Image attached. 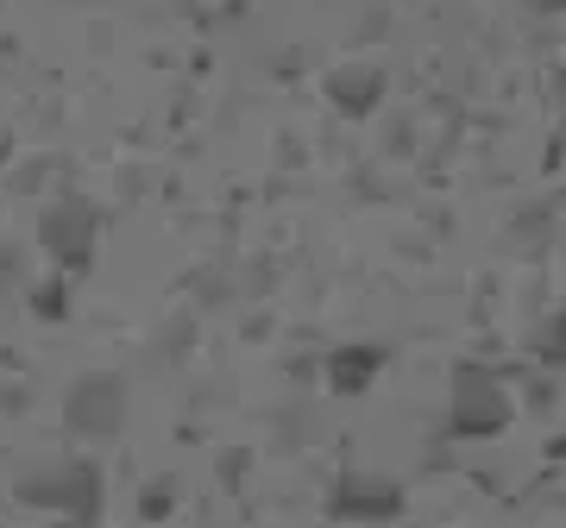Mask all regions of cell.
I'll use <instances>...</instances> for the list:
<instances>
[{"label": "cell", "mask_w": 566, "mask_h": 528, "mask_svg": "<svg viewBox=\"0 0 566 528\" xmlns=\"http://www.w3.org/2000/svg\"><path fill=\"white\" fill-rule=\"evenodd\" d=\"M378 371H385V352H378V346H340V352L327 359V378H334V390H346V397H359Z\"/></svg>", "instance_id": "obj_7"}, {"label": "cell", "mask_w": 566, "mask_h": 528, "mask_svg": "<svg viewBox=\"0 0 566 528\" xmlns=\"http://www.w3.org/2000/svg\"><path fill=\"white\" fill-rule=\"evenodd\" d=\"M39 240L57 264H88V245H95V214L82 202H51L39 221Z\"/></svg>", "instance_id": "obj_3"}, {"label": "cell", "mask_w": 566, "mask_h": 528, "mask_svg": "<svg viewBox=\"0 0 566 528\" xmlns=\"http://www.w3.org/2000/svg\"><path fill=\"white\" fill-rule=\"evenodd\" d=\"M57 478L63 485L32 478V485H25V504H70V509H82V516H95V504H102V472L95 466H63Z\"/></svg>", "instance_id": "obj_5"}, {"label": "cell", "mask_w": 566, "mask_h": 528, "mask_svg": "<svg viewBox=\"0 0 566 528\" xmlns=\"http://www.w3.org/2000/svg\"><path fill=\"white\" fill-rule=\"evenodd\" d=\"M120 409H126V397H120V384L114 378H82L76 384V397H70V422L82 427V434H114L120 427Z\"/></svg>", "instance_id": "obj_4"}, {"label": "cell", "mask_w": 566, "mask_h": 528, "mask_svg": "<svg viewBox=\"0 0 566 528\" xmlns=\"http://www.w3.org/2000/svg\"><path fill=\"white\" fill-rule=\"evenodd\" d=\"M547 352H566V315L554 321V340H547Z\"/></svg>", "instance_id": "obj_8"}, {"label": "cell", "mask_w": 566, "mask_h": 528, "mask_svg": "<svg viewBox=\"0 0 566 528\" xmlns=\"http://www.w3.org/2000/svg\"><path fill=\"white\" fill-rule=\"evenodd\" d=\"M327 95H334V107H346V114H371V107L385 102V76L365 70V63H346V70L327 76Z\"/></svg>", "instance_id": "obj_6"}, {"label": "cell", "mask_w": 566, "mask_h": 528, "mask_svg": "<svg viewBox=\"0 0 566 528\" xmlns=\"http://www.w3.org/2000/svg\"><path fill=\"white\" fill-rule=\"evenodd\" d=\"M327 509L346 516V522H390L403 509V485L378 478V472H346L340 485H334V497H327Z\"/></svg>", "instance_id": "obj_2"}, {"label": "cell", "mask_w": 566, "mask_h": 528, "mask_svg": "<svg viewBox=\"0 0 566 528\" xmlns=\"http://www.w3.org/2000/svg\"><path fill=\"white\" fill-rule=\"evenodd\" d=\"M510 397L504 384L491 378V371H472L465 366L460 378H453V397H447V434L453 441H491V434H504L510 427Z\"/></svg>", "instance_id": "obj_1"}]
</instances>
